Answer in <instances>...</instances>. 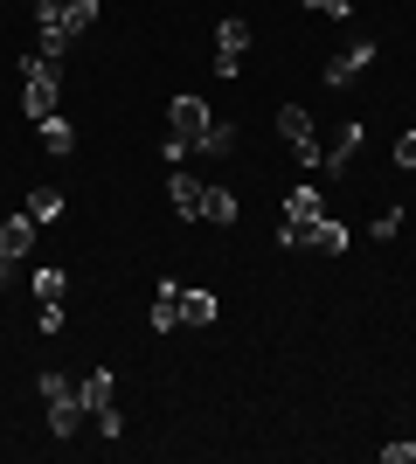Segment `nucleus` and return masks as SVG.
<instances>
[{"mask_svg": "<svg viewBox=\"0 0 416 464\" xmlns=\"http://www.w3.org/2000/svg\"><path fill=\"white\" fill-rule=\"evenodd\" d=\"M42 409H49V437H56V444H70V437L83 430V416H91V409H83V395H77V382L56 388V395H42Z\"/></svg>", "mask_w": 416, "mask_h": 464, "instance_id": "7ed1b4c3", "label": "nucleus"}, {"mask_svg": "<svg viewBox=\"0 0 416 464\" xmlns=\"http://www.w3.org/2000/svg\"><path fill=\"white\" fill-rule=\"evenodd\" d=\"M361 70H375V42H354V49H340L319 77H326V91H347V83L361 77Z\"/></svg>", "mask_w": 416, "mask_h": 464, "instance_id": "39448f33", "label": "nucleus"}, {"mask_svg": "<svg viewBox=\"0 0 416 464\" xmlns=\"http://www.w3.org/2000/svg\"><path fill=\"white\" fill-rule=\"evenodd\" d=\"M167 201H174L180 222H201V180L188 174V167H174V174H167Z\"/></svg>", "mask_w": 416, "mask_h": 464, "instance_id": "1a4fd4ad", "label": "nucleus"}, {"mask_svg": "<svg viewBox=\"0 0 416 464\" xmlns=\"http://www.w3.org/2000/svg\"><path fill=\"white\" fill-rule=\"evenodd\" d=\"M216 319H222L216 291H188V285H180V326H216Z\"/></svg>", "mask_w": 416, "mask_h": 464, "instance_id": "f8f14e48", "label": "nucleus"}, {"mask_svg": "<svg viewBox=\"0 0 416 464\" xmlns=\"http://www.w3.org/2000/svg\"><path fill=\"white\" fill-rule=\"evenodd\" d=\"M382 464H416V444H382Z\"/></svg>", "mask_w": 416, "mask_h": 464, "instance_id": "a878e982", "label": "nucleus"}, {"mask_svg": "<svg viewBox=\"0 0 416 464\" xmlns=\"http://www.w3.org/2000/svg\"><path fill=\"white\" fill-rule=\"evenodd\" d=\"M368 229H375V243H389V236L402 229V208H389V215H382V222H368Z\"/></svg>", "mask_w": 416, "mask_h": 464, "instance_id": "393cba45", "label": "nucleus"}, {"mask_svg": "<svg viewBox=\"0 0 416 464\" xmlns=\"http://www.w3.org/2000/svg\"><path fill=\"white\" fill-rule=\"evenodd\" d=\"M0 256H7V264H28V256H35V215L21 208L15 222H0Z\"/></svg>", "mask_w": 416, "mask_h": 464, "instance_id": "0eeeda50", "label": "nucleus"}, {"mask_svg": "<svg viewBox=\"0 0 416 464\" xmlns=\"http://www.w3.org/2000/svg\"><path fill=\"white\" fill-rule=\"evenodd\" d=\"M35 28H42V56L63 63L70 56V28H63V0H35Z\"/></svg>", "mask_w": 416, "mask_h": 464, "instance_id": "423d86ee", "label": "nucleus"}, {"mask_svg": "<svg viewBox=\"0 0 416 464\" xmlns=\"http://www.w3.org/2000/svg\"><path fill=\"white\" fill-rule=\"evenodd\" d=\"M277 250H305V222H285V229H277Z\"/></svg>", "mask_w": 416, "mask_h": 464, "instance_id": "b1692460", "label": "nucleus"}, {"mask_svg": "<svg viewBox=\"0 0 416 464\" xmlns=\"http://www.w3.org/2000/svg\"><path fill=\"white\" fill-rule=\"evenodd\" d=\"M56 97H63L56 63H49V56H21V111L49 118V111H56Z\"/></svg>", "mask_w": 416, "mask_h": 464, "instance_id": "f257e3e1", "label": "nucleus"}, {"mask_svg": "<svg viewBox=\"0 0 416 464\" xmlns=\"http://www.w3.org/2000/svg\"><path fill=\"white\" fill-rule=\"evenodd\" d=\"M98 437H125V416H119V402H111V409H98Z\"/></svg>", "mask_w": 416, "mask_h": 464, "instance_id": "4be33fe9", "label": "nucleus"}, {"mask_svg": "<svg viewBox=\"0 0 416 464\" xmlns=\"http://www.w3.org/2000/svg\"><path fill=\"white\" fill-rule=\"evenodd\" d=\"M167 118H174V132L188 139V146H201V139H208V125H216V111H208V97H195V91H180L174 104H167Z\"/></svg>", "mask_w": 416, "mask_h": 464, "instance_id": "20e7f679", "label": "nucleus"}, {"mask_svg": "<svg viewBox=\"0 0 416 464\" xmlns=\"http://www.w3.org/2000/svg\"><path fill=\"white\" fill-rule=\"evenodd\" d=\"M153 333H180V277L153 285Z\"/></svg>", "mask_w": 416, "mask_h": 464, "instance_id": "9b49d317", "label": "nucleus"}, {"mask_svg": "<svg viewBox=\"0 0 416 464\" xmlns=\"http://www.w3.org/2000/svg\"><path fill=\"white\" fill-rule=\"evenodd\" d=\"M77 395H83V409H91V416H98V409H111V395H119V382H111V374H91V382H77Z\"/></svg>", "mask_w": 416, "mask_h": 464, "instance_id": "a211bd4d", "label": "nucleus"}, {"mask_svg": "<svg viewBox=\"0 0 416 464\" xmlns=\"http://www.w3.org/2000/svg\"><path fill=\"white\" fill-rule=\"evenodd\" d=\"M243 49H250V21L229 14V21L216 28V56H243Z\"/></svg>", "mask_w": 416, "mask_h": 464, "instance_id": "f3484780", "label": "nucleus"}, {"mask_svg": "<svg viewBox=\"0 0 416 464\" xmlns=\"http://www.w3.org/2000/svg\"><path fill=\"white\" fill-rule=\"evenodd\" d=\"M361 139H368V132H361V118H347V125L334 132V146L319 153V174H347V160L361 153Z\"/></svg>", "mask_w": 416, "mask_h": 464, "instance_id": "6e6552de", "label": "nucleus"}, {"mask_svg": "<svg viewBox=\"0 0 416 464\" xmlns=\"http://www.w3.org/2000/svg\"><path fill=\"white\" fill-rule=\"evenodd\" d=\"M35 132H42V146H49V153H77V125H70L63 111L35 118Z\"/></svg>", "mask_w": 416, "mask_h": 464, "instance_id": "4468645a", "label": "nucleus"}, {"mask_svg": "<svg viewBox=\"0 0 416 464\" xmlns=\"http://www.w3.org/2000/svg\"><path fill=\"white\" fill-rule=\"evenodd\" d=\"M28 215H35V222H56V215H63V194L56 188H35V194H28Z\"/></svg>", "mask_w": 416, "mask_h": 464, "instance_id": "412c9836", "label": "nucleus"}, {"mask_svg": "<svg viewBox=\"0 0 416 464\" xmlns=\"http://www.w3.org/2000/svg\"><path fill=\"white\" fill-rule=\"evenodd\" d=\"M277 139L292 146V160H298V167H313V174H319V132H313V111L285 104V111H277Z\"/></svg>", "mask_w": 416, "mask_h": 464, "instance_id": "f03ea898", "label": "nucleus"}, {"mask_svg": "<svg viewBox=\"0 0 416 464\" xmlns=\"http://www.w3.org/2000/svg\"><path fill=\"white\" fill-rule=\"evenodd\" d=\"M63 28H70V42L91 35L98 28V0H63Z\"/></svg>", "mask_w": 416, "mask_h": 464, "instance_id": "6ab92c4d", "label": "nucleus"}, {"mask_svg": "<svg viewBox=\"0 0 416 464\" xmlns=\"http://www.w3.org/2000/svg\"><path fill=\"white\" fill-rule=\"evenodd\" d=\"M347 243H354V236H347V222H334V215L305 222V250H319V256H340Z\"/></svg>", "mask_w": 416, "mask_h": 464, "instance_id": "9d476101", "label": "nucleus"}, {"mask_svg": "<svg viewBox=\"0 0 416 464\" xmlns=\"http://www.w3.org/2000/svg\"><path fill=\"white\" fill-rule=\"evenodd\" d=\"M326 215V201H319V180H298L292 194H285V222H319Z\"/></svg>", "mask_w": 416, "mask_h": 464, "instance_id": "ddd939ff", "label": "nucleus"}, {"mask_svg": "<svg viewBox=\"0 0 416 464\" xmlns=\"http://www.w3.org/2000/svg\"><path fill=\"white\" fill-rule=\"evenodd\" d=\"M237 125H229V118H216V125H208V139H201V146H195V153H208V160H222V153H237Z\"/></svg>", "mask_w": 416, "mask_h": 464, "instance_id": "aec40b11", "label": "nucleus"}, {"mask_svg": "<svg viewBox=\"0 0 416 464\" xmlns=\"http://www.w3.org/2000/svg\"><path fill=\"white\" fill-rule=\"evenodd\" d=\"M201 222H208V229H229V222H237V194L229 188H201Z\"/></svg>", "mask_w": 416, "mask_h": 464, "instance_id": "2eb2a0df", "label": "nucleus"}, {"mask_svg": "<svg viewBox=\"0 0 416 464\" xmlns=\"http://www.w3.org/2000/svg\"><path fill=\"white\" fill-rule=\"evenodd\" d=\"M396 167H416V132H402V139H396Z\"/></svg>", "mask_w": 416, "mask_h": 464, "instance_id": "bb28decb", "label": "nucleus"}, {"mask_svg": "<svg viewBox=\"0 0 416 464\" xmlns=\"http://www.w3.org/2000/svg\"><path fill=\"white\" fill-rule=\"evenodd\" d=\"M28 285H35V305H49V298H63V291H70V271H56V264H35V271H28Z\"/></svg>", "mask_w": 416, "mask_h": 464, "instance_id": "dca6fc26", "label": "nucleus"}, {"mask_svg": "<svg viewBox=\"0 0 416 464\" xmlns=\"http://www.w3.org/2000/svg\"><path fill=\"white\" fill-rule=\"evenodd\" d=\"M298 7H313V14H334V21H347V14H354L347 0H298Z\"/></svg>", "mask_w": 416, "mask_h": 464, "instance_id": "5701e85b", "label": "nucleus"}]
</instances>
